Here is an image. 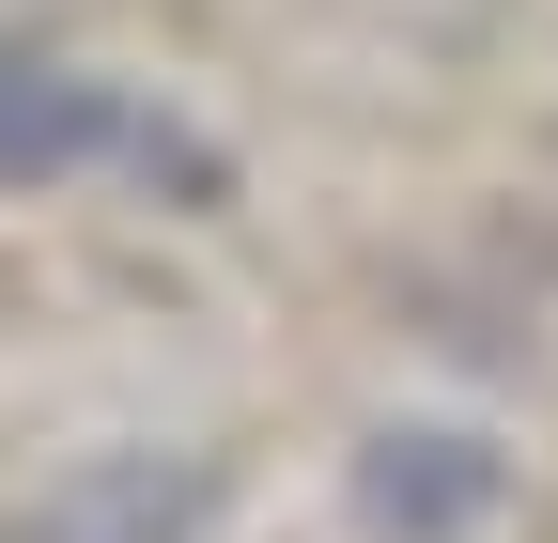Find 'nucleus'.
<instances>
[{"mask_svg": "<svg viewBox=\"0 0 558 543\" xmlns=\"http://www.w3.org/2000/svg\"><path fill=\"white\" fill-rule=\"evenodd\" d=\"M512 497V450L481 420H373L341 450V528L357 543H481Z\"/></svg>", "mask_w": 558, "mask_h": 543, "instance_id": "obj_1", "label": "nucleus"}, {"mask_svg": "<svg viewBox=\"0 0 558 543\" xmlns=\"http://www.w3.org/2000/svg\"><path fill=\"white\" fill-rule=\"evenodd\" d=\"M62 528L78 543H202L218 528V482L202 466H156V450H109L78 497H62Z\"/></svg>", "mask_w": 558, "mask_h": 543, "instance_id": "obj_3", "label": "nucleus"}, {"mask_svg": "<svg viewBox=\"0 0 558 543\" xmlns=\"http://www.w3.org/2000/svg\"><path fill=\"white\" fill-rule=\"evenodd\" d=\"M0 543H78V528H62V512H0Z\"/></svg>", "mask_w": 558, "mask_h": 543, "instance_id": "obj_4", "label": "nucleus"}, {"mask_svg": "<svg viewBox=\"0 0 558 543\" xmlns=\"http://www.w3.org/2000/svg\"><path fill=\"white\" fill-rule=\"evenodd\" d=\"M140 109L124 79H78L62 47H16L0 32V186H62V171H124L140 156Z\"/></svg>", "mask_w": 558, "mask_h": 543, "instance_id": "obj_2", "label": "nucleus"}]
</instances>
